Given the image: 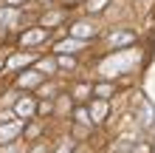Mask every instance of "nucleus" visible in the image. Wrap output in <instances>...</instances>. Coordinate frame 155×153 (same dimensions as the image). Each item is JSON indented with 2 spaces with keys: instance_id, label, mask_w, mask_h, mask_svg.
I'll return each instance as SVG.
<instances>
[{
  "instance_id": "1",
  "label": "nucleus",
  "mask_w": 155,
  "mask_h": 153,
  "mask_svg": "<svg viewBox=\"0 0 155 153\" xmlns=\"http://www.w3.org/2000/svg\"><path fill=\"white\" fill-rule=\"evenodd\" d=\"M104 3H107V0H93V3H90L87 9H90V12H99V9H102Z\"/></svg>"
}]
</instances>
